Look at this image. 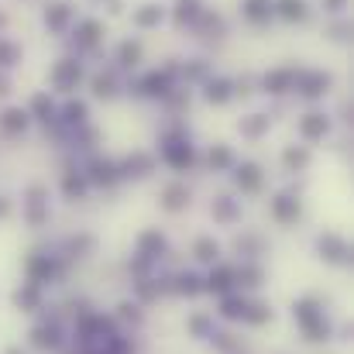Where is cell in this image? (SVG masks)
<instances>
[{
  "mask_svg": "<svg viewBox=\"0 0 354 354\" xmlns=\"http://www.w3.org/2000/svg\"><path fill=\"white\" fill-rule=\"evenodd\" d=\"M176 76H179V66H162V69H151V73H145V76L134 83V93L151 97V100H165V97L176 90Z\"/></svg>",
  "mask_w": 354,
  "mask_h": 354,
  "instance_id": "1",
  "label": "cell"
},
{
  "mask_svg": "<svg viewBox=\"0 0 354 354\" xmlns=\"http://www.w3.org/2000/svg\"><path fill=\"white\" fill-rule=\"evenodd\" d=\"M330 86H334V76L330 73H324V69H296L292 93H299L306 100H320V97L330 93Z\"/></svg>",
  "mask_w": 354,
  "mask_h": 354,
  "instance_id": "2",
  "label": "cell"
},
{
  "mask_svg": "<svg viewBox=\"0 0 354 354\" xmlns=\"http://www.w3.org/2000/svg\"><path fill=\"white\" fill-rule=\"evenodd\" d=\"M162 158H165V165L169 169H176V172H186V169H193L196 165V148L176 131V134H169L165 138V145H162Z\"/></svg>",
  "mask_w": 354,
  "mask_h": 354,
  "instance_id": "3",
  "label": "cell"
},
{
  "mask_svg": "<svg viewBox=\"0 0 354 354\" xmlns=\"http://www.w3.org/2000/svg\"><path fill=\"white\" fill-rule=\"evenodd\" d=\"M83 62L80 59H59L55 66H52V73H48V83H52V90H59V93H73L80 83H83Z\"/></svg>",
  "mask_w": 354,
  "mask_h": 354,
  "instance_id": "4",
  "label": "cell"
},
{
  "mask_svg": "<svg viewBox=\"0 0 354 354\" xmlns=\"http://www.w3.org/2000/svg\"><path fill=\"white\" fill-rule=\"evenodd\" d=\"M258 86H261V93H268V97H286V93H292V86H296V66L268 69V73L258 80Z\"/></svg>",
  "mask_w": 354,
  "mask_h": 354,
  "instance_id": "5",
  "label": "cell"
},
{
  "mask_svg": "<svg viewBox=\"0 0 354 354\" xmlns=\"http://www.w3.org/2000/svg\"><path fill=\"white\" fill-rule=\"evenodd\" d=\"M317 251H320V258L330 261V265H348V261H351V248H348V241H344L341 234H334V231H327V234L317 237Z\"/></svg>",
  "mask_w": 354,
  "mask_h": 354,
  "instance_id": "6",
  "label": "cell"
},
{
  "mask_svg": "<svg viewBox=\"0 0 354 354\" xmlns=\"http://www.w3.org/2000/svg\"><path fill=\"white\" fill-rule=\"evenodd\" d=\"M104 35H107V28H104V21H97V17H83V21H76V48H83V52H93L100 41H104Z\"/></svg>",
  "mask_w": 354,
  "mask_h": 354,
  "instance_id": "7",
  "label": "cell"
},
{
  "mask_svg": "<svg viewBox=\"0 0 354 354\" xmlns=\"http://www.w3.org/2000/svg\"><path fill=\"white\" fill-rule=\"evenodd\" d=\"M203 100L214 104V107L231 104V100H234V80H227V76H210V80L203 83Z\"/></svg>",
  "mask_w": 354,
  "mask_h": 354,
  "instance_id": "8",
  "label": "cell"
},
{
  "mask_svg": "<svg viewBox=\"0 0 354 354\" xmlns=\"http://www.w3.org/2000/svg\"><path fill=\"white\" fill-rule=\"evenodd\" d=\"M118 169H120V179H145V176L155 172V158L148 151H134L124 162H118Z\"/></svg>",
  "mask_w": 354,
  "mask_h": 354,
  "instance_id": "9",
  "label": "cell"
},
{
  "mask_svg": "<svg viewBox=\"0 0 354 354\" xmlns=\"http://www.w3.org/2000/svg\"><path fill=\"white\" fill-rule=\"evenodd\" d=\"M83 176H86V183H93V186H114L120 179V169H118V162H111V158H93Z\"/></svg>",
  "mask_w": 354,
  "mask_h": 354,
  "instance_id": "10",
  "label": "cell"
},
{
  "mask_svg": "<svg viewBox=\"0 0 354 354\" xmlns=\"http://www.w3.org/2000/svg\"><path fill=\"white\" fill-rule=\"evenodd\" d=\"M330 134V118L320 114V111H310L299 118V138L303 141H324Z\"/></svg>",
  "mask_w": 354,
  "mask_h": 354,
  "instance_id": "11",
  "label": "cell"
},
{
  "mask_svg": "<svg viewBox=\"0 0 354 354\" xmlns=\"http://www.w3.org/2000/svg\"><path fill=\"white\" fill-rule=\"evenodd\" d=\"M234 183L241 193H258L261 189V183H265V172H261V165L258 162H241V165H234Z\"/></svg>",
  "mask_w": 354,
  "mask_h": 354,
  "instance_id": "12",
  "label": "cell"
},
{
  "mask_svg": "<svg viewBox=\"0 0 354 354\" xmlns=\"http://www.w3.org/2000/svg\"><path fill=\"white\" fill-rule=\"evenodd\" d=\"M162 21H165V7H162V3H141V7L131 10V24H134L138 31H151V28H158Z\"/></svg>",
  "mask_w": 354,
  "mask_h": 354,
  "instance_id": "13",
  "label": "cell"
},
{
  "mask_svg": "<svg viewBox=\"0 0 354 354\" xmlns=\"http://www.w3.org/2000/svg\"><path fill=\"white\" fill-rule=\"evenodd\" d=\"M24 111H28V118L38 120V124H52V120H59V107H55L52 93H35L31 104H28Z\"/></svg>",
  "mask_w": 354,
  "mask_h": 354,
  "instance_id": "14",
  "label": "cell"
},
{
  "mask_svg": "<svg viewBox=\"0 0 354 354\" xmlns=\"http://www.w3.org/2000/svg\"><path fill=\"white\" fill-rule=\"evenodd\" d=\"M299 214H303V203H299L296 196L279 193V196L272 200V217H275L279 224H296V221H299Z\"/></svg>",
  "mask_w": 354,
  "mask_h": 354,
  "instance_id": "15",
  "label": "cell"
},
{
  "mask_svg": "<svg viewBox=\"0 0 354 354\" xmlns=\"http://www.w3.org/2000/svg\"><path fill=\"white\" fill-rule=\"evenodd\" d=\"M31 348H38V351H59V348H62V330H59V324H41V327H35V330H31Z\"/></svg>",
  "mask_w": 354,
  "mask_h": 354,
  "instance_id": "16",
  "label": "cell"
},
{
  "mask_svg": "<svg viewBox=\"0 0 354 354\" xmlns=\"http://www.w3.org/2000/svg\"><path fill=\"white\" fill-rule=\"evenodd\" d=\"M203 289H210V292H217V296L234 292V268H231V265H217V268L203 279Z\"/></svg>",
  "mask_w": 354,
  "mask_h": 354,
  "instance_id": "17",
  "label": "cell"
},
{
  "mask_svg": "<svg viewBox=\"0 0 354 354\" xmlns=\"http://www.w3.org/2000/svg\"><path fill=\"white\" fill-rule=\"evenodd\" d=\"M241 14L251 24H268L275 17V0H241Z\"/></svg>",
  "mask_w": 354,
  "mask_h": 354,
  "instance_id": "18",
  "label": "cell"
},
{
  "mask_svg": "<svg viewBox=\"0 0 354 354\" xmlns=\"http://www.w3.org/2000/svg\"><path fill=\"white\" fill-rule=\"evenodd\" d=\"M165 248H169V241H165V234H162L158 227H148V231L138 234V254H145V258H151V261H155Z\"/></svg>",
  "mask_w": 354,
  "mask_h": 354,
  "instance_id": "19",
  "label": "cell"
},
{
  "mask_svg": "<svg viewBox=\"0 0 354 354\" xmlns=\"http://www.w3.org/2000/svg\"><path fill=\"white\" fill-rule=\"evenodd\" d=\"M28 124H31V118H28V111H24V107H7V111L0 114V131H3L7 138L24 134V131H28Z\"/></svg>",
  "mask_w": 354,
  "mask_h": 354,
  "instance_id": "20",
  "label": "cell"
},
{
  "mask_svg": "<svg viewBox=\"0 0 354 354\" xmlns=\"http://www.w3.org/2000/svg\"><path fill=\"white\" fill-rule=\"evenodd\" d=\"M69 24H73V3H52V7H45V28L48 31L62 35V31H69Z\"/></svg>",
  "mask_w": 354,
  "mask_h": 354,
  "instance_id": "21",
  "label": "cell"
},
{
  "mask_svg": "<svg viewBox=\"0 0 354 354\" xmlns=\"http://www.w3.org/2000/svg\"><path fill=\"white\" fill-rule=\"evenodd\" d=\"M90 90H93V97H97V100H114V97L120 93L118 73H114V69H107V73H97V76L90 80Z\"/></svg>",
  "mask_w": 354,
  "mask_h": 354,
  "instance_id": "22",
  "label": "cell"
},
{
  "mask_svg": "<svg viewBox=\"0 0 354 354\" xmlns=\"http://www.w3.org/2000/svg\"><path fill=\"white\" fill-rule=\"evenodd\" d=\"M268 127H272V118H268V114H248V118L237 120V131H241V138H248V141L265 138Z\"/></svg>",
  "mask_w": 354,
  "mask_h": 354,
  "instance_id": "23",
  "label": "cell"
},
{
  "mask_svg": "<svg viewBox=\"0 0 354 354\" xmlns=\"http://www.w3.org/2000/svg\"><path fill=\"white\" fill-rule=\"evenodd\" d=\"M162 210H169V214H179L186 203H189V189L183 186V183H169L165 189H162Z\"/></svg>",
  "mask_w": 354,
  "mask_h": 354,
  "instance_id": "24",
  "label": "cell"
},
{
  "mask_svg": "<svg viewBox=\"0 0 354 354\" xmlns=\"http://www.w3.org/2000/svg\"><path fill=\"white\" fill-rule=\"evenodd\" d=\"M52 275H55V261H52L48 254H35V258H28V282L45 286Z\"/></svg>",
  "mask_w": 354,
  "mask_h": 354,
  "instance_id": "25",
  "label": "cell"
},
{
  "mask_svg": "<svg viewBox=\"0 0 354 354\" xmlns=\"http://www.w3.org/2000/svg\"><path fill=\"white\" fill-rule=\"evenodd\" d=\"M203 14V0H176V7H172V21H176V28H193L196 24V17Z\"/></svg>",
  "mask_w": 354,
  "mask_h": 354,
  "instance_id": "26",
  "label": "cell"
},
{
  "mask_svg": "<svg viewBox=\"0 0 354 354\" xmlns=\"http://www.w3.org/2000/svg\"><path fill=\"white\" fill-rule=\"evenodd\" d=\"M265 279V268L258 261H244L241 268H234V289H258Z\"/></svg>",
  "mask_w": 354,
  "mask_h": 354,
  "instance_id": "27",
  "label": "cell"
},
{
  "mask_svg": "<svg viewBox=\"0 0 354 354\" xmlns=\"http://www.w3.org/2000/svg\"><path fill=\"white\" fill-rule=\"evenodd\" d=\"M14 306H17V310H24V313H35V310H41V286H35V282H24V286L14 292Z\"/></svg>",
  "mask_w": 354,
  "mask_h": 354,
  "instance_id": "28",
  "label": "cell"
},
{
  "mask_svg": "<svg viewBox=\"0 0 354 354\" xmlns=\"http://www.w3.org/2000/svg\"><path fill=\"white\" fill-rule=\"evenodd\" d=\"M275 14L289 24H299L310 17V3L306 0H275Z\"/></svg>",
  "mask_w": 354,
  "mask_h": 354,
  "instance_id": "29",
  "label": "cell"
},
{
  "mask_svg": "<svg viewBox=\"0 0 354 354\" xmlns=\"http://www.w3.org/2000/svg\"><path fill=\"white\" fill-rule=\"evenodd\" d=\"M141 55H145V45L138 38H124L118 45V66L120 69H134L141 66Z\"/></svg>",
  "mask_w": 354,
  "mask_h": 354,
  "instance_id": "30",
  "label": "cell"
},
{
  "mask_svg": "<svg viewBox=\"0 0 354 354\" xmlns=\"http://www.w3.org/2000/svg\"><path fill=\"white\" fill-rule=\"evenodd\" d=\"M59 118L66 120L69 127H83L86 124V118H90V107L83 104V100H76V97H69L62 107H59Z\"/></svg>",
  "mask_w": 354,
  "mask_h": 354,
  "instance_id": "31",
  "label": "cell"
},
{
  "mask_svg": "<svg viewBox=\"0 0 354 354\" xmlns=\"http://www.w3.org/2000/svg\"><path fill=\"white\" fill-rule=\"evenodd\" d=\"M282 165H286L289 172H303V169L310 165V148H306V145H286V148H282Z\"/></svg>",
  "mask_w": 354,
  "mask_h": 354,
  "instance_id": "32",
  "label": "cell"
},
{
  "mask_svg": "<svg viewBox=\"0 0 354 354\" xmlns=\"http://www.w3.org/2000/svg\"><path fill=\"white\" fill-rule=\"evenodd\" d=\"M86 189H90V183H86L83 172H62V193H66V200H83Z\"/></svg>",
  "mask_w": 354,
  "mask_h": 354,
  "instance_id": "33",
  "label": "cell"
},
{
  "mask_svg": "<svg viewBox=\"0 0 354 354\" xmlns=\"http://www.w3.org/2000/svg\"><path fill=\"white\" fill-rule=\"evenodd\" d=\"M324 310H320V299L317 296H303V299H296V306H292V320L303 327V324H310L313 317H320Z\"/></svg>",
  "mask_w": 354,
  "mask_h": 354,
  "instance_id": "34",
  "label": "cell"
},
{
  "mask_svg": "<svg viewBox=\"0 0 354 354\" xmlns=\"http://www.w3.org/2000/svg\"><path fill=\"white\" fill-rule=\"evenodd\" d=\"M210 210H214V217H217L221 224H234V221H241V207H237V200H231V196H217Z\"/></svg>",
  "mask_w": 354,
  "mask_h": 354,
  "instance_id": "35",
  "label": "cell"
},
{
  "mask_svg": "<svg viewBox=\"0 0 354 354\" xmlns=\"http://www.w3.org/2000/svg\"><path fill=\"white\" fill-rule=\"evenodd\" d=\"M207 162H210V169H214V172H227V169H234L237 165L234 151H231L227 145H214V148H210V155H207Z\"/></svg>",
  "mask_w": 354,
  "mask_h": 354,
  "instance_id": "36",
  "label": "cell"
},
{
  "mask_svg": "<svg viewBox=\"0 0 354 354\" xmlns=\"http://www.w3.org/2000/svg\"><path fill=\"white\" fill-rule=\"evenodd\" d=\"M303 337L310 341V344H320V341H327L330 337V320L320 313V317H313L310 324H303Z\"/></svg>",
  "mask_w": 354,
  "mask_h": 354,
  "instance_id": "37",
  "label": "cell"
},
{
  "mask_svg": "<svg viewBox=\"0 0 354 354\" xmlns=\"http://www.w3.org/2000/svg\"><path fill=\"white\" fill-rule=\"evenodd\" d=\"M244 310H248V299L244 296H234V292L221 296V317L224 320H244Z\"/></svg>",
  "mask_w": 354,
  "mask_h": 354,
  "instance_id": "38",
  "label": "cell"
},
{
  "mask_svg": "<svg viewBox=\"0 0 354 354\" xmlns=\"http://www.w3.org/2000/svg\"><path fill=\"white\" fill-rule=\"evenodd\" d=\"M172 282H176L172 289L183 292V296H200V292H203V279H200L196 272H183V275H176Z\"/></svg>",
  "mask_w": 354,
  "mask_h": 354,
  "instance_id": "39",
  "label": "cell"
},
{
  "mask_svg": "<svg viewBox=\"0 0 354 354\" xmlns=\"http://www.w3.org/2000/svg\"><path fill=\"white\" fill-rule=\"evenodd\" d=\"M268 320H272V306H268V303H251V299H248L244 324H251V327H265Z\"/></svg>",
  "mask_w": 354,
  "mask_h": 354,
  "instance_id": "40",
  "label": "cell"
},
{
  "mask_svg": "<svg viewBox=\"0 0 354 354\" xmlns=\"http://www.w3.org/2000/svg\"><path fill=\"white\" fill-rule=\"evenodd\" d=\"M179 73H183L186 83H207V80H210V66H207V59H193V62L183 66Z\"/></svg>",
  "mask_w": 354,
  "mask_h": 354,
  "instance_id": "41",
  "label": "cell"
},
{
  "mask_svg": "<svg viewBox=\"0 0 354 354\" xmlns=\"http://www.w3.org/2000/svg\"><path fill=\"white\" fill-rule=\"evenodd\" d=\"M193 254L200 258V261H217L221 258V244L214 241V237H196V244H193Z\"/></svg>",
  "mask_w": 354,
  "mask_h": 354,
  "instance_id": "42",
  "label": "cell"
},
{
  "mask_svg": "<svg viewBox=\"0 0 354 354\" xmlns=\"http://www.w3.org/2000/svg\"><path fill=\"white\" fill-rule=\"evenodd\" d=\"M17 62H21V48H17V41L0 38V73H3V69H14Z\"/></svg>",
  "mask_w": 354,
  "mask_h": 354,
  "instance_id": "43",
  "label": "cell"
},
{
  "mask_svg": "<svg viewBox=\"0 0 354 354\" xmlns=\"http://www.w3.org/2000/svg\"><path fill=\"white\" fill-rule=\"evenodd\" d=\"M189 330H193V337H214V317L210 313H193Z\"/></svg>",
  "mask_w": 354,
  "mask_h": 354,
  "instance_id": "44",
  "label": "cell"
},
{
  "mask_svg": "<svg viewBox=\"0 0 354 354\" xmlns=\"http://www.w3.org/2000/svg\"><path fill=\"white\" fill-rule=\"evenodd\" d=\"M134 292H138V299H141V303H151V299H158V289H155V282H151V279H141V282H134Z\"/></svg>",
  "mask_w": 354,
  "mask_h": 354,
  "instance_id": "45",
  "label": "cell"
},
{
  "mask_svg": "<svg viewBox=\"0 0 354 354\" xmlns=\"http://www.w3.org/2000/svg\"><path fill=\"white\" fill-rule=\"evenodd\" d=\"M254 93V80L244 76V80H234V97H251Z\"/></svg>",
  "mask_w": 354,
  "mask_h": 354,
  "instance_id": "46",
  "label": "cell"
},
{
  "mask_svg": "<svg viewBox=\"0 0 354 354\" xmlns=\"http://www.w3.org/2000/svg\"><path fill=\"white\" fill-rule=\"evenodd\" d=\"M348 35H351V24H348V21H337V24H330V38H334V41H344Z\"/></svg>",
  "mask_w": 354,
  "mask_h": 354,
  "instance_id": "47",
  "label": "cell"
},
{
  "mask_svg": "<svg viewBox=\"0 0 354 354\" xmlns=\"http://www.w3.org/2000/svg\"><path fill=\"white\" fill-rule=\"evenodd\" d=\"M118 310L124 320H141V306H138V303H120Z\"/></svg>",
  "mask_w": 354,
  "mask_h": 354,
  "instance_id": "48",
  "label": "cell"
},
{
  "mask_svg": "<svg viewBox=\"0 0 354 354\" xmlns=\"http://www.w3.org/2000/svg\"><path fill=\"white\" fill-rule=\"evenodd\" d=\"M327 14H344L348 10V0H320Z\"/></svg>",
  "mask_w": 354,
  "mask_h": 354,
  "instance_id": "49",
  "label": "cell"
},
{
  "mask_svg": "<svg viewBox=\"0 0 354 354\" xmlns=\"http://www.w3.org/2000/svg\"><path fill=\"white\" fill-rule=\"evenodd\" d=\"M7 217H10V200L0 196V221H7Z\"/></svg>",
  "mask_w": 354,
  "mask_h": 354,
  "instance_id": "50",
  "label": "cell"
},
{
  "mask_svg": "<svg viewBox=\"0 0 354 354\" xmlns=\"http://www.w3.org/2000/svg\"><path fill=\"white\" fill-rule=\"evenodd\" d=\"M7 93H10V80L0 73V97H7Z\"/></svg>",
  "mask_w": 354,
  "mask_h": 354,
  "instance_id": "51",
  "label": "cell"
},
{
  "mask_svg": "<svg viewBox=\"0 0 354 354\" xmlns=\"http://www.w3.org/2000/svg\"><path fill=\"white\" fill-rule=\"evenodd\" d=\"M107 7H111V14H120L124 7H120V0H107Z\"/></svg>",
  "mask_w": 354,
  "mask_h": 354,
  "instance_id": "52",
  "label": "cell"
},
{
  "mask_svg": "<svg viewBox=\"0 0 354 354\" xmlns=\"http://www.w3.org/2000/svg\"><path fill=\"white\" fill-rule=\"evenodd\" d=\"M3 354H28V351H21L17 344H10V348H7V351H3Z\"/></svg>",
  "mask_w": 354,
  "mask_h": 354,
  "instance_id": "53",
  "label": "cell"
}]
</instances>
